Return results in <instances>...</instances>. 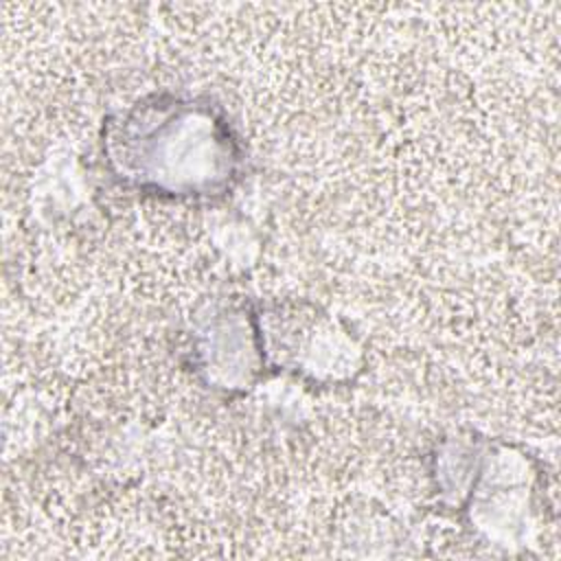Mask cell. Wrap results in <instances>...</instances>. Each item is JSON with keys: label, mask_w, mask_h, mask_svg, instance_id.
I'll return each instance as SVG.
<instances>
[{"label": "cell", "mask_w": 561, "mask_h": 561, "mask_svg": "<svg viewBox=\"0 0 561 561\" xmlns=\"http://www.w3.org/2000/svg\"><path fill=\"white\" fill-rule=\"evenodd\" d=\"M114 175L136 188L171 197H215L230 188L239 145L210 103L160 94L110 123Z\"/></svg>", "instance_id": "6da1fadb"}]
</instances>
